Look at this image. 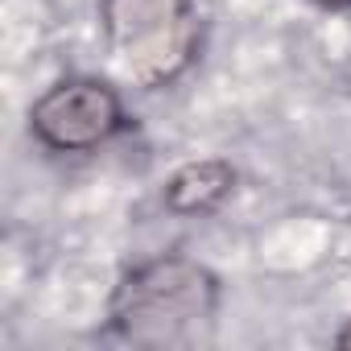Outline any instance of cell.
<instances>
[{
  "label": "cell",
  "mask_w": 351,
  "mask_h": 351,
  "mask_svg": "<svg viewBox=\"0 0 351 351\" xmlns=\"http://www.w3.org/2000/svg\"><path fill=\"white\" fill-rule=\"evenodd\" d=\"M95 17L108 58L141 91L173 87L203 46L195 0H95Z\"/></svg>",
  "instance_id": "obj_2"
},
{
  "label": "cell",
  "mask_w": 351,
  "mask_h": 351,
  "mask_svg": "<svg viewBox=\"0 0 351 351\" xmlns=\"http://www.w3.org/2000/svg\"><path fill=\"white\" fill-rule=\"evenodd\" d=\"M223 306V281L186 252H161L128 265L108 298L116 339L145 351H182L211 339Z\"/></svg>",
  "instance_id": "obj_1"
},
{
  "label": "cell",
  "mask_w": 351,
  "mask_h": 351,
  "mask_svg": "<svg viewBox=\"0 0 351 351\" xmlns=\"http://www.w3.org/2000/svg\"><path fill=\"white\" fill-rule=\"evenodd\" d=\"M310 5H318L326 13H351V0H310Z\"/></svg>",
  "instance_id": "obj_5"
},
{
  "label": "cell",
  "mask_w": 351,
  "mask_h": 351,
  "mask_svg": "<svg viewBox=\"0 0 351 351\" xmlns=\"http://www.w3.org/2000/svg\"><path fill=\"white\" fill-rule=\"evenodd\" d=\"M335 347H343V351H351V318L339 326V335H335Z\"/></svg>",
  "instance_id": "obj_6"
},
{
  "label": "cell",
  "mask_w": 351,
  "mask_h": 351,
  "mask_svg": "<svg viewBox=\"0 0 351 351\" xmlns=\"http://www.w3.org/2000/svg\"><path fill=\"white\" fill-rule=\"evenodd\" d=\"M128 128V108L116 83L99 75L54 79L29 104V136L46 153H95Z\"/></svg>",
  "instance_id": "obj_3"
},
{
  "label": "cell",
  "mask_w": 351,
  "mask_h": 351,
  "mask_svg": "<svg viewBox=\"0 0 351 351\" xmlns=\"http://www.w3.org/2000/svg\"><path fill=\"white\" fill-rule=\"evenodd\" d=\"M236 182H240V173H236V165L228 157H195V161H182L165 178L161 203L178 219L211 215L236 195Z\"/></svg>",
  "instance_id": "obj_4"
}]
</instances>
